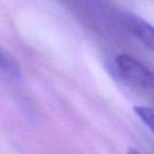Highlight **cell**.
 Wrapping results in <instances>:
<instances>
[{"instance_id": "obj_1", "label": "cell", "mask_w": 154, "mask_h": 154, "mask_svg": "<svg viewBox=\"0 0 154 154\" xmlns=\"http://www.w3.org/2000/svg\"><path fill=\"white\" fill-rule=\"evenodd\" d=\"M116 74L130 87L138 90L149 91L153 87V75L143 63L127 54H119L114 63Z\"/></svg>"}, {"instance_id": "obj_2", "label": "cell", "mask_w": 154, "mask_h": 154, "mask_svg": "<svg viewBox=\"0 0 154 154\" xmlns=\"http://www.w3.org/2000/svg\"><path fill=\"white\" fill-rule=\"evenodd\" d=\"M125 26L130 33L145 45L149 50H153V28L150 23L139 18L138 16L131 13H126L124 15Z\"/></svg>"}, {"instance_id": "obj_3", "label": "cell", "mask_w": 154, "mask_h": 154, "mask_svg": "<svg viewBox=\"0 0 154 154\" xmlns=\"http://www.w3.org/2000/svg\"><path fill=\"white\" fill-rule=\"evenodd\" d=\"M0 71L15 79H20L22 77L21 69L17 61L2 49H0Z\"/></svg>"}, {"instance_id": "obj_4", "label": "cell", "mask_w": 154, "mask_h": 154, "mask_svg": "<svg viewBox=\"0 0 154 154\" xmlns=\"http://www.w3.org/2000/svg\"><path fill=\"white\" fill-rule=\"evenodd\" d=\"M134 112L140 120L149 128L150 131H153V111L148 107H134Z\"/></svg>"}]
</instances>
